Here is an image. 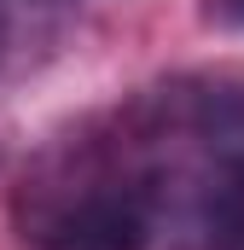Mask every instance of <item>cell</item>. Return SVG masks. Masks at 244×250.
<instances>
[{"label": "cell", "mask_w": 244, "mask_h": 250, "mask_svg": "<svg viewBox=\"0 0 244 250\" xmlns=\"http://www.w3.org/2000/svg\"><path fill=\"white\" fill-rule=\"evenodd\" d=\"M163 215L157 169H93L64 192H47L29 215L35 250H151Z\"/></svg>", "instance_id": "obj_1"}, {"label": "cell", "mask_w": 244, "mask_h": 250, "mask_svg": "<svg viewBox=\"0 0 244 250\" xmlns=\"http://www.w3.org/2000/svg\"><path fill=\"white\" fill-rule=\"evenodd\" d=\"M203 18L215 29H244V0H203Z\"/></svg>", "instance_id": "obj_2"}, {"label": "cell", "mask_w": 244, "mask_h": 250, "mask_svg": "<svg viewBox=\"0 0 244 250\" xmlns=\"http://www.w3.org/2000/svg\"><path fill=\"white\" fill-rule=\"evenodd\" d=\"M12 53V0H0V64Z\"/></svg>", "instance_id": "obj_3"}]
</instances>
